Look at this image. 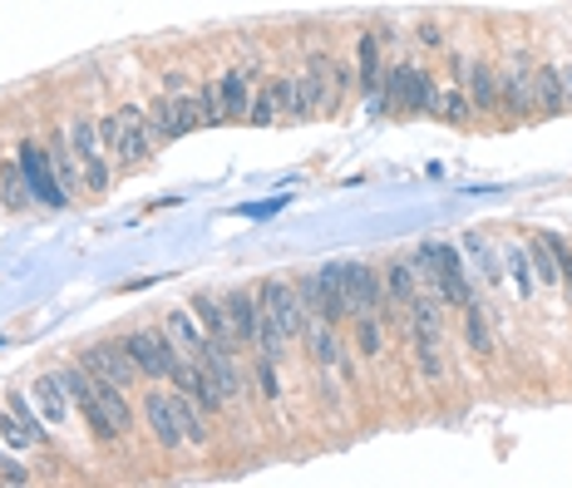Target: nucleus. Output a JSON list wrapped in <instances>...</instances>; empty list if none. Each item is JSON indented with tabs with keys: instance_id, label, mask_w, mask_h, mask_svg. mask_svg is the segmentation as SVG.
<instances>
[{
	"instance_id": "obj_1",
	"label": "nucleus",
	"mask_w": 572,
	"mask_h": 488,
	"mask_svg": "<svg viewBox=\"0 0 572 488\" xmlns=\"http://www.w3.org/2000/svg\"><path fill=\"white\" fill-rule=\"evenodd\" d=\"M385 104H390V114H434V79H430V70H420V65H395V70H385Z\"/></svg>"
},
{
	"instance_id": "obj_2",
	"label": "nucleus",
	"mask_w": 572,
	"mask_h": 488,
	"mask_svg": "<svg viewBox=\"0 0 572 488\" xmlns=\"http://www.w3.org/2000/svg\"><path fill=\"white\" fill-rule=\"evenodd\" d=\"M70 144H74V158H80V168H84V188H89V198H99L104 188H109V148L99 139V124H94L89 114H74Z\"/></svg>"
},
{
	"instance_id": "obj_3",
	"label": "nucleus",
	"mask_w": 572,
	"mask_h": 488,
	"mask_svg": "<svg viewBox=\"0 0 572 488\" xmlns=\"http://www.w3.org/2000/svg\"><path fill=\"white\" fill-rule=\"evenodd\" d=\"M410 331H415L420 375H425V380H444V365H439L444 326H439V306H434L430 296H415V301H410Z\"/></svg>"
},
{
	"instance_id": "obj_4",
	"label": "nucleus",
	"mask_w": 572,
	"mask_h": 488,
	"mask_svg": "<svg viewBox=\"0 0 572 488\" xmlns=\"http://www.w3.org/2000/svg\"><path fill=\"white\" fill-rule=\"evenodd\" d=\"M124 346H129L134 365H139V375L148 380H173V370L183 365V350L168 341V331H129L124 336Z\"/></svg>"
},
{
	"instance_id": "obj_5",
	"label": "nucleus",
	"mask_w": 572,
	"mask_h": 488,
	"mask_svg": "<svg viewBox=\"0 0 572 488\" xmlns=\"http://www.w3.org/2000/svg\"><path fill=\"white\" fill-rule=\"evenodd\" d=\"M15 158H20V173H25V188H30V198H35V203H45V208H70L65 183H60L55 163H50V148L25 144Z\"/></svg>"
},
{
	"instance_id": "obj_6",
	"label": "nucleus",
	"mask_w": 572,
	"mask_h": 488,
	"mask_svg": "<svg viewBox=\"0 0 572 488\" xmlns=\"http://www.w3.org/2000/svg\"><path fill=\"white\" fill-rule=\"evenodd\" d=\"M203 129V114H198V99L188 94H163V99L148 109V134L153 144H168V139H183V134Z\"/></svg>"
},
{
	"instance_id": "obj_7",
	"label": "nucleus",
	"mask_w": 572,
	"mask_h": 488,
	"mask_svg": "<svg viewBox=\"0 0 572 488\" xmlns=\"http://www.w3.org/2000/svg\"><path fill=\"white\" fill-rule=\"evenodd\" d=\"M257 296H262V316H267L272 326H277L282 336H301L306 331V321H311V311L301 306V296H296V286H286V282H262L257 286Z\"/></svg>"
},
{
	"instance_id": "obj_8",
	"label": "nucleus",
	"mask_w": 572,
	"mask_h": 488,
	"mask_svg": "<svg viewBox=\"0 0 572 488\" xmlns=\"http://www.w3.org/2000/svg\"><path fill=\"white\" fill-rule=\"evenodd\" d=\"M80 365L89 370V375L114 380V385H124V390L139 380V365H134V356H129V346H124V341H94V346H84L80 350Z\"/></svg>"
},
{
	"instance_id": "obj_9",
	"label": "nucleus",
	"mask_w": 572,
	"mask_h": 488,
	"mask_svg": "<svg viewBox=\"0 0 572 488\" xmlns=\"http://www.w3.org/2000/svg\"><path fill=\"white\" fill-rule=\"evenodd\" d=\"M420 262H425V267H434L430 277H434V286H439L444 291V301L449 306H469L474 296H469V282H464V272H459V257H454V247H439V242H425V247H420Z\"/></svg>"
},
{
	"instance_id": "obj_10",
	"label": "nucleus",
	"mask_w": 572,
	"mask_h": 488,
	"mask_svg": "<svg viewBox=\"0 0 572 488\" xmlns=\"http://www.w3.org/2000/svg\"><path fill=\"white\" fill-rule=\"evenodd\" d=\"M331 55H311L306 70L296 74V94H301V119H321L331 114Z\"/></svg>"
},
{
	"instance_id": "obj_11",
	"label": "nucleus",
	"mask_w": 572,
	"mask_h": 488,
	"mask_svg": "<svg viewBox=\"0 0 572 488\" xmlns=\"http://www.w3.org/2000/svg\"><path fill=\"white\" fill-rule=\"evenodd\" d=\"M148 148H153V134H148V114L134 109V104H124L119 109V144H114V163L119 168H139L148 158Z\"/></svg>"
},
{
	"instance_id": "obj_12",
	"label": "nucleus",
	"mask_w": 572,
	"mask_h": 488,
	"mask_svg": "<svg viewBox=\"0 0 572 488\" xmlns=\"http://www.w3.org/2000/svg\"><path fill=\"white\" fill-rule=\"evenodd\" d=\"M144 420L148 429H153V439L163 444V449H178L183 439V424H178V410H173V395H163V390H148L144 395Z\"/></svg>"
},
{
	"instance_id": "obj_13",
	"label": "nucleus",
	"mask_w": 572,
	"mask_h": 488,
	"mask_svg": "<svg viewBox=\"0 0 572 488\" xmlns=\"http://www.w3.org/2000/svg\"><path fill=\"white\" fill-rule=\"evenodd\" d=\"M341 282H346V301H351V316H380L385 296L375 286V272L360 267V262H346L341 267Z\"/></svg>"
},
{
	"instance_id": "obj_14",
	"label": "nucleus",
	"mask_w": 572,
	"mask_h": 488,
	"mask_svg": "<svg viewBox=\"0 0 572 488\" xmlns=\"http://www.w3.org/2000/svg\"><path fill=\"white\" fill-rule=\"evenodd\" d=\"M459 79H464V94H469L474 109H499V70L484 65V60H459Z\"/></svg>"
},
{
	"instance_id": "obj_15",
	"label": "nucleus",
	"mask_w": 572,
	"mask_h": 488,
	"mask_svg": "<svg viewBox=\"0 0 572 488\" xmlns=\"http://www.w3.org/2000/svg\"><path fill=\"white\" fill-rule=\"evenodd\" d=\"M316 277V316L321 321H351V301H346V282H341V267H321L311 272Z\"/></svg>"
},
{
	"instance_id": "obj_16",
	"label": "nucleus",
	"mask_w": 572,
	"mask_h": 488,
	"mask_svg": "<svg viewBox=\"0 0 572 488\" xmlns=\"http://www.w3.org/2000/svg\"><path fill=\"white\" fill-rule=\"evenodd\" d=\"M193 316L203 321V331L213 336L218 346H227L232 356H237V346H242V336H237V326H232V316H227V306H222V296H193Z\"/></svg>"
},
{
	"instance_id": "obj_17",
	"label": "nucleus",
	"mask_w": 572,
	"mask_h": 488,
	"mask_svg": "<svg viewBox=\"0 0 572 488\" xmlns=\"http://www.w3.org/2000/svg\"><path fill=\"white\" fill-rule=\"evenodd\" d=\"M499 104L508 114L533 109V70H528V60H513V65L499 70Z\"/></svg>"
},
{
	"instance_id": "obj_18",
	"label": "nucleus",
	"mask_w": 572,
	"mask_h": 488,
	"mask_svg": "<svg viewBox=\"0 0 572 488\" xmlns=\"http://www.w3.org/2000/svg\"><path fill=\"white\" fill-rule=\"evenodd\" d=\"M218 94H222V119H237V124L252 119V74L247 70H227V74H222Z\"/></svg>"
},
{
	"instance_id": "obj_19",
	"label": "nucleus",
	"mask_w": 572,
	"mask_h": 488,
	"mask_svg": "<svg viewBox=\"0 0 572 488\" xmlns=\"http://www.w3.org/2000/svg\"><path fill=\"white\" fill-rule=\"evenodd\" d=\"M222 306H227V316H232V326H237V336H242V346H257V331H262V296L257 291H227L222 296Z\"/></svg>"
},
{
	"instance_id": "obj_20",
	"label": "nucleus",
	"mask_w": 572,
	"mask_h": 488,
	"mask_svg": "<svg viewBox=\"0 0 572 488\" xmlns=\"http://www.w3.org/2000/svg\"><path fill=\"white\" fill-rule=\"evenodd\" d=\"M30 395H35L40 420H45V424H55V429H60V424L70 420V405H74V400H70V390L60 385V375H55V370H50V375H40Z\"/></svg>"
},
{
	"instance_id": "obj_21",
	"label": "nucleus",
	"mask_w": 572,
	"mask_h": 488,
	"mask_svg": "<svg viewBox=\"0 0 572 488\" xmlns=\"http://www.w3.org/2000/svg\"><path fill=\"white\" fill-rule=\"evenodd\" d=\"M533 104H538L543 114H563V109H572V94H568L563 70H558V65L533 70Z\"/></svg>"
},
{
	"instance_id": "obj_22",
	"label": "nucleus",
	"mask_w": 572,
	"mask_h": 488,
	"mask_svg": "<svg viewBox=\"0 0 572 488\" xmlns=\"http://www.w3.org/2000/svg\"><path fill=\"white\" fill-rule=\"evenodd\" d=\"M168 341H173L178 350H183V360H198L208 350V341H213V336L203 331V321H193V316L188 311H168Z\"/></svg>"
},
{
	"instance_id": "obj_23",
	"label": "nucleus",
	"mask_w": 572,
	"mask_h": 488,
	"mask_svg": "<svg viewBox=\"0 0 572 488\" xmlns=\"http://www.w3.org/2000/svg\"><path fill=\"white\" fill-rule=\"evenodd\" d=\"M356 84L370 94V99H380V89H385V70H380V35H360V50H356Z\"/></svg>"
},
{
	"instance_id": "obj_24",
	"label": "nucleus",
	"mask_w": 572,
	"mask_h": 488,
	"mask_svg": "<svg viewBox=\"0 0 572 488\" xmlns=\"http://www.w3.org/2000/svg\"><path fill=\"white\" fill-rule=\"evenodd\" d=\"M0 203L10 212H25L35 198L25 188V173H20V158H0Z\"/></svg>"
},
{
	"instance_id": "obj_25",
	"label": "nucleus",
	"mask_w": 572,
	"mask_h": 488,
	"mask_svg": "<svg viewBox=\"0 0 572 488\" xmlns=\"http://www.w3.org/2000/svg\"><path fill=\"white\" fill-rule=\"evenodd\" d=\"M50 163H55V173H60V183H65V193L74 198L84 188V168H80V158H74V144H70V134L65 139H50Z\"/></svg>"
},
{
	"instance_id": "obj_26",
	"label": "nucleus",
	"mask_w": 572,
	"mask_h": 488,
	"mask_svg": "<svg viewBox=\"0 0 572 488\" xmlns=\"http://www.w3.org/2000/svg\"><path fill=\"white\" fill-rule=\"evenodd\" d=\"M173 410H178V424H183V439L188 444H208V439H213V429H208V410L198 405V400H188L183 390H178Z\"/></svg>"
},
{
	"instance_id": "obj_27",
	"label": "nucleus",
	"mask_w": 572,
	"mask_h": 488,
	"mask_svg": "<svg viewBox=\"0 0 572 488\" xmlns=\"http://www.w3.org/2000/svg\"><path fill=\"white\" fill-rule=\"evenodd\" d=\"M306 336H311V356H316V365H341V341H336L331 336V321H321V316H316V321H306Z\"/></svg>"
},
{
	"instance_id": "obj_28",
	"label": "nucleus",
	"mask_w": 572,
	"mask_h": 488,
	"mask_svg": "<svg viewBox=\"0 0 572 488\" xmlns=\"http://www.w3.org/2000/svg\"><path fill=\"white\" fill-rule=\"evenodd\" d=\"M385 286H390V301H400V306H410L420 296L415 267H410V262H390V267H385Z\"/></svg>"
},
{
	"instance_id": "obj_29",
	"label": "nucleus",
	"mask_w": 572,
	"mask_h": 488,
	"mask_svg": "<svg viewBox=\"0 0 572 488\" xmlns=\"http://www.w3.org/2000/svg\"><path fill=\"white\" fill-rule=\"evenodd\" d=\"M469 114H474L469 94H459V89H439V94H434V119H449V124H469Z\"/></svg>"
},
{
	"instance_id": "obj_30",
	"label": "nucleus",
	"mask_w": 572,
	"mask_h": 488,
	"mask_svg": "<svg viewBox=\"0 0 572 488\" xmlns=\"http://www.w3.org/2000/svg\"><path fill=\"white\" fill-rule=\"evenodd\" d=\"M528 262L538 267V277H543V282H563V262H558V252L548 247L543 232H538V237L528 242Z\"/></svg>"
},
{
	"instance_id": "obj_31",
	"label": "nucleus",
	"mask_w": 572,
	"mask_h": 488,
	"mask_svg": "<svg viewBox=\"0 0 572 488\" xmlns=\"http://www.w3.org/2000/svg\"><path fill=\"white\" fill-rule=\"evenodd\" d=\"M508 272H513V282H518V291L523 296H533V262H528V247H508Z\"/></svg>"
},
{
	"instance_id": "obj_32",
	"label": "nucleus",
	"mask_w": 572,
	"mask_h": 488,
	"mask_svg": "<svg viewBox=\"0 0 572 488\" xmlns=\"http://www.w3.org/2000/svg\"><path fill=\"white\" fill-rule=\"evenodd\" d=\"M356 346L366 356H380V316H356Z\"/></svg>"
},
{
	"instance_id": "obj_33",
	"label": "nucleus",
	"mask_w": 572,
	"mask_h": 488,
	"mask_svg": "<svg viewBox=\"0 0 572 488\" xmlns=\"http://www.w3.org/2000/svg\"><path fill=\"white\" fill-rule=\"evenodd\" d=\"M0 439L10 444V454H15V449H30V444H35V439H30L25 424L15 420V410H10V415H0Z\"/></svg>"
},
{
	"instance_id": "obj_34",
	"label": "nucleus",
	"mask_w": 572,
	"mask_h": 488,
	"mask_svg": "<svg viewBox=\"0 0 572 488\" xmlns=\"http://www.w3.org/2000/svg\"><path fill=\"white\" fill-rule=\"evenodd\" d=\"M10 410H15V420L25 424V429H30V439H35V444H45V439H50V434H45V420H40L35 410H30L20 395H10Z\"/></svg>"
},
{
	"instance_id": "obj_35",
	"label": "nucleus",
	"mask_w": 572,
	"mask_h": 488,
	"mask_svg": "<svg viewBox=\"0 0 572 488\" xmlns=\"http://www.w3.org/2000/svg\"><path fill=\"white\" fill-rule=\"evenodd\" d=\"M193 99H198V114H203V124H222V94H218V84H203Z\"/></svg>"
},
{
	"instance_id": "obj_36",
	"label": "nucleus",
	"mask_w": 572,
	"mask_h": 488,
	"mask_svg": "<svg viewBox=\"0 0 572 488\" xmlns=\"http://www.w3.org/2000/svg\"><path fill=\"white\" fill-rule=\"evenodd\" d=\"M464 316H469V346L479 350V356H489L494 346H489V331H484V321H479V306L469 301V306H464Z\"/></svg>"
},
{
	"instance_id": "obj_37",
	"label": "nucleus",
	"mask_w": 572,
	"mask_h": 488,
	"mask_svg": "<svg viewBox=\"0 0 572 488\" xmlns=\"http://www.w3.org/2000/svg\"><path fill=\"white\" fill-rule=\"evenodd\" d=\"M257 380H262V395H267V400H277V395H282L277 360H267V356H262V360H257Z\"/></svg>"
},
{
	"instance_id": "obj_38",
	"label": "nucleus",
	"mask_w": 572,
	"mask_h": 488,
	"mask_svg": "<svg viewBox=\"0 0 572 488\" xmlns=\"http://www.w3.org/2000/svg\"><path fill=\"white\" fill-rule=\"evenodd\" d=\"M99 139H104V148L114 153V144H119V109L104 114V119H99Z\"/></svg>"
}]
</instances>
